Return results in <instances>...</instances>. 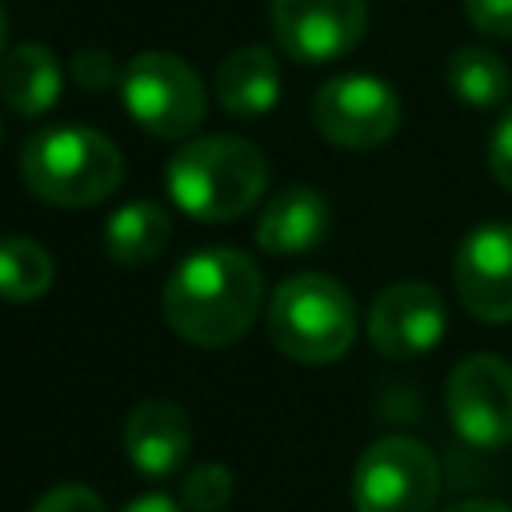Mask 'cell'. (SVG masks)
<instances>
[{"mask_svg": "<svg viewBox=\"0 0 512 512\" xmlns=\"http://www.w3.org/2000/svg\"><path fill=\"white\" fill-rule=\"evenodd\" d=\"M268 20L296 64H328L364 40L368 0H272Z\"/></svg>", "mask_w": 512, "mask_h": 512, "instance_id": "9", "label": "cell"}, {"mask_svg": "<svg viewBox=\"0 0 512 512\" xmlns=\"http://www.w3.org/2000/svg\"><path fill=\"white\" fill-rule=\"evenodd\" d=\"M452 280L460 304L476 320L484 324L512 320V224L508 220L476 224L456 248Z\"/></svg>", "mask_w": 512, "mask_h": 512, "instance_id": "10", "label": "cell"}, {"mask_svg": "<svg viewBox=\"0 0 512 512\" xmlns=\"http://www.w3.org/2000/svg\"><path fill=\"white\" fill-rule=\"evenodd\" d=\"M328 220V200L308 184H292L264 204L256 220V244L268 256H304L324 244Z\"/></svg>", "mask_w": 512, "mask_h": 512, "instance_id": "13", "label": "cell"}, {"mask_svg": "<svg viewBox=\"0 0 512 512\" xmlns=\"http://www.w3.org/2000/svg\"><path fill=\"white\" fill-rule=\"evenodd\" d=\"M8 52V20H4V8H0V60Z\"/></svg>", "mask_w": 512, "mask_h": 512, "instance_id": "26", "label": "cell"}, {"mask_svg": "<svg viewBox=\"0 0 512 512\" xmlns=\"http://www.w3.org/2000/svg\"><path fill=\"white\" fill-rule=\"evenodd\" d=\"M20 176L32 196L60 208H88L120 188V148L84 124H56L28 136L20 152Z\"/></svg>", "mask_w": 512, "mask_h": 512, "instance_id": "3", "label": "cell"}, {"mask_svg": "<svg viewBox=\"0 0 512 512\" xmlns=\"http://www.w3.org/2000/svg\"><path fill=\"white\" fill-rule=\"evenodd\" d=\"M192 420L176 400H144L128 412L124 424V456L140 476H172L188 460Z\"/></svg>", "mask_w": 512, "mask_h": 512, "instance_id": "12", "label": "cell"}, {"mask_svg": "<svg viewBox=\"0 0 512 512\" xmlns=\"http://www.w3.org/2000/svg\"><path fill=\"white\" fill-rule=\"evenodd\" d=\"M488 168H492L496 184L512 192V108H504V116L496 120V128L488 136Z\"/></svg>", "mask_w": 512, "mask_h": 512, "instance_id": "23", "label": "cell"}, {"mask_svg": "<svg viewBox=\"0 0 512 512\" xmlns=\"http://www.w3.org/2000/svg\"><path fill=\"white\" fill-rule=\"evenodd\" d=\"M264 300V276L240 248H204L188 256L164 284L168 328L200 348L240 340Z\"/></svg>", "mask_w": 512, "mask_h": 512, "instance_id": "1", "label": "cell"}, {"mask_svg": "<svg viewBox=\"0 0 512 512\" xmlns=\"http://www.w3.org/2000/svg\"><path fill=\"white\" fill-rule=\"evenodd\" d=\"M172 220L160 204L152 200H132L112 212L104 228V248L116 264H148L168 248Z\"/></svg>", "mask_w": 512, "mask_h": 512, "instance_id": "16", "label": "cell"}, {"mask_svg": "<svg viewBox=\"0 0 512 512\" xmlns=\"http://www.w3.org/2000/svg\"><path fill=\"white\" fill-rule=\"evenodd\" d=\"M124 512H184V504H176V500L164 496V492H148V496H136Z\"/></svg>", "mask_w": 512, "mask_h": 512, "instance_id": "24", "label": "cell"}, {"mask_svg": "<svg viewBox=\"0 0 512 512\" xmlns=\"http://www.w3.org/2000/svg\"><path fill=\"white\" fill-rule=\"evenodd\" d=\"M444 408L456 436L472 448L512 444V364L500 356H464L444 384Z\"/></svg>", "mask_w": 512, "mask_h": 512, "instance_id": "8", "label": "cell"}, {"mask_svg": "<svg viewBox=\"0 0 512 512\" xmlns=\"http://www.w3.org/2000/svg\"><path fill=\"white\" fill-rule=\"evenodd\" d=\"M32 512H104V500L84 484H56L32 504Z\"/></svg>", "mask_w": 512, "mask_h": 512, "instance_id": "22", "label": "cell"}, {"mask_svg": "<svg viewBox=\"0 0 512 512\" xmlns=\"http://www.w3.org/2000/svg\"><path fill=\"white\" fill-rule=\"evenodd\" d=\"M440 496V460L412 436H380L352 468L356 512H432Z\"/></svg>", "mask_w": 512, "mask_h": 512, "instance_id": "6", "label": "cell"}, {"mask_svg": "<svg viewBox=\"0 0 512 512\" xmlns=\"http://www.w3.org/2000/svg\"><path fill=\"white\" fill-rule=\"evenodd\" d=\"M268 336L300 364H332L356 340V304L348 288L324 272L288 276L272 292Z\"/></svg>", "mask_w": 512, "mask_h": 512, "instance_id": "4", "label": "cell"}, {"mask_svg": "<svg viewBox=\"0 0 512 512\" xmlns=\"http://www.w3.org/2000/svg\"><path fill=\"white\" fill-rule=\"evenodd\" d=\"M72 80H76L80 88H88V92L112 88V84L120 80L112 52H104V48H80V52L72 56Z\"/></svg>", "mask_w": 512, "mask_h": 512, "instance_id": "20", "label": "cell"}, {"mask_svg": "<svg viewBox=\"0 0 512 512\" xmlns=\"http://www.w3.org/2000/svg\"><path fill=\"white\" fill-rule=\"evenodd\" d=\"M444 80H448V92L468 104V108H500L512 92V76H508V64L484 48V44H464L448 56V68H444Z\"/></svg>", "mask_w": 512, "mask_h": 512, "instance_id": "17", "label": "cell"}, {"mask_svg": "<svg viewBox=\"0 0 512 512\" xmlns=\"http://www.w3.org/2000/svg\"><path fill=\"white\" fill-rule=\"evenodd\" d=\"M464 16L476 32L496 36V40H512V0H460Z\"/></svg>", "mask_w": 512, "mask_h": 512, "instance_id": "21", "label": "cell"}, {"mask_svg": "<svg viewBox=\"0 0 512 512\" xmlns=\"http://www.w3.org/2000/svg\"><path fill=\"white\" fill-rule=\"evenodd\" d=\"M216 100L236 120L272 112L280 100V60L260 44L236 48L216 68Z\"/></svg>", "mask_w": 512, "mask_h": 512, "instance_id": "14", "label": "cell"}, {"mask_svg": "<svg viewBox=\"0 0 512 512\" xmlns=\"http://www.w3.org/2000/svg\"><path fill=\"white\" fill-rule=\"evenodd\" d=\"M312 124L336 148H380L400 128V96L380 76L344 72L312 96Z\"/></svg>", "mask_w": 512, "mask_h": 512, "instance_id": "7", "label": "cell"}, {"mask_svg": "<svg viewBox=\"0 0 512 512\" xmlns=\"http://www.w3.org/2000/svg\"><path fill=\"white\" fill-rule=\"evenodd\" d=\"M52 276H56V268H52V256L44 252V244H36L28 236L0 240V300L28 304L52 288Z\"/></svg>", "mask_w": 512, "mask_h": 512, "instance_id": "18", "label": "cell"}, {"mask_svg": "<svg viewBox=\"0 0 512 512\" xmlns=\"http://www.w3.org/2000/svg\"><path fill=\"white\" fill-rule=\"evenodd\" d=\"M444 328H448L444 300L432 284L420 280H400L380 288L368 308V340L380 356L392 360H412L432 352Z\"/></svg>", "mask_w": 512, "mask_h": 512, "instance_id": "11", "label": "cell"}, {"mask_svg": "<svg viewBox=\"0 0 512 512\" xmlns=\"http://www.w3.org/2000/svg\"><path fill=\"white\" fill-rule=\"evenodd\" d=\"M120 100L128 116L160 140H184L200 128L208 112L204 84L188 60L176 52H140L120 72Z\"/></svg>", "mask_w": 512, "mask_h": 512, "instance_id": "5", "label": "cell"}, {"mask_svg": "<svg viewBox=\"0 0 512 512\" xmlns=\"http://www.w3.org/2000/svg\"><path fill=\"white\" fill-rule=\"evenodd\" d=\"M168 196L196 220H236L268 188V164L256 144L240 136H196L168 160Z\"/></svg>", "mask_w": 512, "mask_h": 512, "instance_id": "2", "label": "cell"}, {"mask_svg": "<svg viewBox=\"0 0 512 512\" xmlns=\"http://www.w3.org/2000/svg\"><path fill=\"white\" fill-rule=\"evenodd\" d=\"M232 500V472L224 464H196L180 484L184 512H220Z\"/></svg>", "mask_w": 512, "mask_h": 512, "instance_id": "19", "label": "cell"}, {"mask_svg": "<svg viewBox=\"0 0 512 512\" xmlns=\"http://www.w3.org/2000/svg\"><path fill=\"white\" fill-rule=\"evenodd\" d=\"M440 512H512V508H504L496 500H460V504H448Z\"/></svg>", "mask_w": 512, "mask_h": 512, "instance_id": "25", "label": "cell"}, {"mask_svg": "<svg viewBox=\"0 0 512 512\" xmlns=\"http://www.w3.org/2000/svg\"><path fill=\"white\" fill-rule=\"evenodd\" d=\"M60 60L48 44H16L0 60V100L16 116H44L60 100Z\"/></svg>", "mask_w": 512, "mask_h": 512, "instance_id": "15", "label": "cell"}]
</instances>
